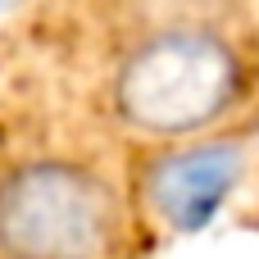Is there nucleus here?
<instances>
[{"instance_id":"1","label":"nucleus","mask_w":259,"mask_h":259,"mask_svg":"<svg viewBox=\"0 0 259 259\" xmlns=\"http://www.w3.org/2000/svg\"><path fill=\"white\" fill-rule=\"evenodd\" d=\"M246 64L205 23H168L141 36L114 68V114L146 137L187 141L237 109Z\"/></svg>"},{"instance_id":"2","label":"nucleus","mask_w":259,"mask_h":259,"mask_svg":"<svg viewBox=\"0 0 259 259\" xmlns=\"http://www.w3.org/2000/svg\"><path fill=\"white\" fill-rule=\"evenodd\" d=\"M118 196L73 159H23L0 173V259H105Z\"/></svg>"},{"instance_id":"3","label":"nucleus","mask_w":259,"mask_h":259,"mask_svg":"<svg viewBox=\"0 0 259 259\" xmlns=\"http://www.w3.org/2000/svg\"><path fill=\"white\" fill-rule=\"evenodd\" d=\"M241 164H246V155L237 141L173 146L168 155H159L146 168V205L155 209L159 223H168L178 232H196L223 209V200L232 196V187L241 178Z\"/></svg>"},{"instance_id":"4","label":"nucleus","mask_w":259,"mask_h":259,"mask_svg":"<svg viewBox=\"0 0 259 259\" xmlns=\"http://www.w3.org/2000/svg\"><path fill=\"white\" fill-rule=\"evenodd\" d=\"M9 5H18V0H0V9H9Z\"/></svg>"}]
</instances>
